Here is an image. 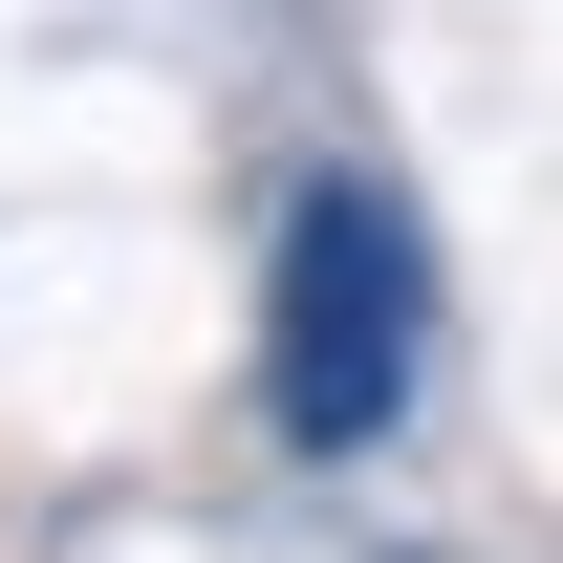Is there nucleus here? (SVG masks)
Returning <instances> with one entry per match:
<instances>
[{"label": "nucleus", "mask_w": 563, "mask_h": 563, "mask_svg": "<svg viewBox=\"0 0 563 563\" xmlns=\"http://www.w3.org/2000/svg\"><path fill=\"white\" fill-rule=\"evenodd\" d=\"M433 390V239L390 174H282L261 217V433L282 455H368V433H412Z\"/></svg>", "instance_id": "obj_1"}]
</instances>
